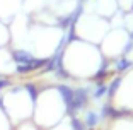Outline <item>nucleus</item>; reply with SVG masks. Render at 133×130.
Returning a JSON list of instances; mask_svg holds the SVG:
<instances>
[{"instance_id":"2","label":"nucleus","mask_w":133,"mask_h":130,"mask_svg":"<svg viewBox=\"0 0 133 130\" xmlns=\"http://www.w3.org/2000/svg\"><path fill=\"white\" fill-rule=\"evenodd\" d=\"M99 120H101V116H99V115L96 113V111H87L84 123H85V127H87V128H94V127L99 123Z\"/></svg>"},{"instance_id":"3","label":"nucleus","mask_w":133,"mask_h":130,"mask_svg":"<svg viewBox=\"0 0 133 130\" xmlns=\"http://www.w3.org/2000/svg\"><path fill=\"white\" fill-rule=\"evenodd\" d=\"M130 40L133 41V29H131V31H130Z\"/></svg>"},{"instance_id":"1","label":"nucleus","mask_w":133,"mask_h":130,"mask_svg":"<svg viewBox=\"0 0 133 130\" xmlns=\"http://www.w3.org/2000/svg\"><path fill=\"white\" fill-rule=\"evenodd\" d=\"M113 65H114V72H119V74H123V72L130 70V69L133 67V60L128 58L126 55L123 57H118V58L113 60Z\"/></svg>"}]
</instances>
